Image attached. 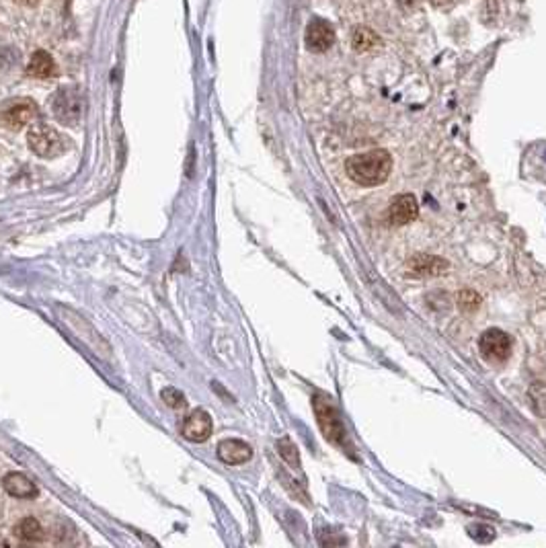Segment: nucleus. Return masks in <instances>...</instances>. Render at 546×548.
I'll return each mask as SVG.
<instances>
[{
  "mask_svg": "<svg viewBox=\"0 0 546 548\" xmlns=\"http://www.w3.org/2000/svg\"><path fill=\"white\" fill-rule=\"evenodd\" d=\"M345 170L351 181L362 187H376L389 179L392 170V158L387 150H370L347 158Z\"/></svg>",
  "mask_w": 546,
  "mask_h": 548,
  "instance_id": "1",
  "label": "nucleus"
},
{
  "mask_svg": "<svg viewBox=\"0 0 546 548\" xmlns=\"http://www.w3.org/2000/svg\"><path fill=\"white\" fill-rule=\"evenodd\" d=\"M29 148L41 158H54L66 150L64 136L48 124H33L27 134Z\"/></svg>",
  "mask_w": 546,
  "mask_h": 548,
  "instance_id": "2",
  "label": "nucleus"
},
{
  "mask_svg": "<svg viewBox=\"0 0 546 548\" xmlns=\"http://www.w3.org/2000/svg\"><path fill=\"white\" fill-rule=\"evenodd\" d=\"M312 407H314L316 421L320 425L322 436L331 444L345 448V427H343V421H341L337 409L329 402V398H322V396H314L312 398Z\"/></svg>",
  "mask_w": 546,
  "mask_h": 548,
  "instance_id": "3",
  "label": "nucleus"
},
{
  "mask_svg": "<svg viewBox=\"0 0 546 548\" xmlns=\"http://www.w3.org/2000/svg\"><path fill=\"white\" fill-rule=\"evenodd\" d=\"M39 115L37 105L31 99H10L6 103L0 105V121L8 128V130H21L25 126H29L31 121H35Z\"/></svg>",
  "mask_w": 546,
  "mask_h": 548,
  "instance_id": "4",
  "label": "nucleus"
},
{
  "mask_svg": "<svg viewBox=\"0 0 546 548\" xmlns=\"http://www.w3.org/2000/svg\"><path fill=\"white\" fill-rule=\"evenodd\" d=\"M52 111L58 121L66 126H77L82 117V95L75 86L60 88L52 99Z\"/></svg>",
  "mask_w": 546,
  "mask_h": 548,
  "instance_id": "5",
  "label": "nucleus"
},
{
  "mask_svg": "<svg viewBox=\"0 0 546 548\" xmlns=\"http://www.w3.org/2000/svg\"><path fill=\"white\" fill-rule=\"evenodd\" d=\"M478 349H480V355L487 360V362H493V364H501L509 358L511 353V339L507 333L499 331V329H489L480 335L478 339Z\"/></svg>",
  "mask_w": 546,
  "mask_h": 548,
  "instance_id": "6",
  "label": "nucleus"
},
{
  "mask_svg": "<svg viewBox=\"0 0 546 548\" xmlns=\"http://www.w3.org/2000/svg\"><path fill=\"white\" fill-rule=\"evenodd\" d=\"M450 269V263L436 255H415L407 261V273L415 277H436Z\"/></svg>",
  "mask_w": 546,
  "mask_h": 548,
  "instance_id": "7",
  "label": "nucleus"
},
{
  "mask_svg": "<svg viewBox=\"0 0 546 548\" xmlns=\"http://www.w3.org/2000/svg\"><path fill=\"white\" fill-rule=\"evenodd\" d=\"M181 433H183V438L189 440V442H195V444L206 442V440L212 436V417H210L204 409H195V411H191V413L185 417V421H183Z\"/></svg>",
  "mask_w": 546,
  "mask_h": 548,
  "instance_id": "8",
  "label": "nucleus"
},
{
  "mask_svg": "<svg viewBox=\"0 0 546 548\" xmlns=\"http://www.w3.org/2000/svg\"><path fill=\"white\" fill-rule=\"evenodd\" d=\"M419 214V204L415 199L413 193H402L398 197L392 199V204L389 206V212H387V218H389L390 224L394 226H402V224H409L417 218Z\"/></svg>",
  "mask_w": 546,
  "mask_h": 548,
  "instance_id": "9",
  "label": "nucleus"
},
{
  "mask_svg": "<svg viewBox=\"0 0 546 548\" xmlns=\"http://www.w3.org/2000/svg\"><path fill=\"white\" fill-rule=\"evenodd\" d=\"M335 31L333 25L324 19H312L306 27V48L311 52H324L333 46Z\"/></svg>",
  "mask_w": 546,
  "mask_h": 548,
  "instance_id": "10",
  "label": "nucleus"
},
{
  "mask_svg": "<svg viewBox=\"0 0 546 548\" xmlns=\"http://www.w3.org/2000/svg\"><path fill=\"white\" fill-rule=\"evenodd\" d=\"M253 456V450L248 444L240 442V440H224L218 446V458L224 464H244L248 462Z\"/></svg>",
  "mask_w": 546,
  "mask_h": 548,
  "instance_id": "11",
  "label": "nucleus"
},
{
  "mask_svg": "<svg viewBox=\"0 0 546 548\" xmlns=\"http://www.w3.org/2000/svg\"><path fill=\"white\" fill-rule=\"evenodd\" d=\"M2 487L8 495H12L17 499H33L37 495V487L23 472H8L2 478Z\"/></svg>",
  "mask_w": 546,
  "mask_h": 548,
  "instance_id": "12",
  "label": "nucleus"
},
{
  "mask_svg": "<svg viewBox=\"0 0 546 548\" xmlns=\"http://www.w3.org/2000/svg\"><path fill=\"white\" fill-rule=\"evenodd\" d=\"M27 72H29L31 77H35V79H52V77L58 72V68H56L54 58H52L48 52L37 50V52L31 56V60H29Z\"/></svg>",
  "mask_w": 546,
  "mask_h": 548,
  "instance_id": "13",
  "label": "nucleus"
},
{
  "mask_svg": "<svg viewBox=\"0 0 546 548\" xmlns=\"http://www.w3.org/2000/svg\"><path fill=\"white\" fill-rule=\"evenodd\" d=\"M14 534L21 540H25V542H39V540H43V528H41V524L35 518H23L17 524Z\"/></svg>",
  "mask_w": 546,
  "mask_h": 548,
  "instance_id": "14",
  "label": "nucleus"
},
{
  "mask_svg": "<svg viewBox=\"0 0 546 548\" xmlns=\"http://www.w3.org/2000/svg\"><path fill=\"white\" fill-rule=\"evenodd\" d=\"M351 43H353V50L358 52H368L372 50L376 43H378V35L368 29V27H358L351 35Z\"/></svg>",
  "mask_w": 546,
  "mask_h": 548,
  "instance_id": "15",
  "label": "nucleus"
},
{
  "mask_svg": "<svg viewBox=\"0 0 546 548\" xmlns=\"http://www.w3.org/2000/svg\"><path fill=\"white\" fill-rule=\"evenodd\" d=\"M277 450H280V456L290 464V467H294V469H298L300 467V458H298V450H296V446L288 440V438H284V440H280L277 442Z\"/></svg>",
  "mask_w": 546,
  "mask_h": 548,
  "instance_id": "16",
  "label": "nucleus"
},
{
  "mask_svg": "<svg viewBox=\"0 0 546 548\" xmlns=\"http://www.w3.org/2000/svg\"><path fill=\"white\" fill-rule=\"evenodd\" d=\"M478 304H480V298H478V294H476V292H472V290H465V292H460V294H458V306H460L465 313H472V311H476V309H478Z\"/></svg>",
  "mask_w": 546,
  "mask_h": 548,
  "instance_id": "17",
  "label": "nucleus"
},
{
  "mask_svg": "<svg viewBox=\"0 0 546 548\" xmlns=\"http://www.w3.org/2000/svg\"><path fill=\"white\" fill-rule=\"evenodd\" d=\"M162 400L170 407V409H185L187 400H185V394L177 389H164L162 391Z\"/></svg>",
  "mask_w": 546,
  "mask_h": 548,
  "instance_id": "18",
  "label": "nucleus"
},
{
  "mask_svg": "<svg viewBox=\"0 0 546 548\" xmlns=\"http://www.w3.org/2000/svg\"><path fill=\"white\" fill-rule=\"evenodd\" d=\"M433 6H446V4H450L452 0H429Z\"/></svg>",
  "mask_w": 546,
  "mask_h": 548,
  "instance_id": "19",
  "label": "nucleus"
},
{
  "mask_svg": "<svg viewBox=\"0 0 546 548\" xmlns=\"http://www.w3.org/2000/svg\"><path fill=\"white\" fill-rule=\"evenodd\" d=\"M19 4H25V6H33V4H37L39 0H17Z\"/></svg>",
  "mask_w": 546,
  "mask_h": 548,
  "instance_id": "20",
  "label": "nucleus"
}]
</instances>
